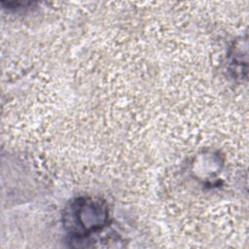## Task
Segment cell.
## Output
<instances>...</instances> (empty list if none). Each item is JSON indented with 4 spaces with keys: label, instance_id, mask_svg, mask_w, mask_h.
<instances>
[{
    "label": "cell",
    "instance_id": "1",
    "mask_svg": "<svg viewBox=\"0 0 249 249\" xmlns=\"http://www.w3.org/2000/svg\"><path fill=\"white\" fill-rule=\"evenodd\" d=\"M64 220L70 232L76 235L89 234L107 224V206L99 199L79 198L69 205Z\"/></svg>",
    "mask_w": 249,
    "mask_h": 249
}]
</instances>
